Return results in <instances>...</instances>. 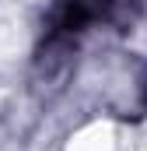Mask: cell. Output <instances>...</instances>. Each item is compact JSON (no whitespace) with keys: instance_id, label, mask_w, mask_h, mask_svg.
I'll return each mask as SVG.
<instances>
[{"instance_id":"cell-1","label":"cell","mask_w":147,"mask_h":151,"mask_svg":"<svg viewBox=\"0 0 147 151\" xmlns=\"http://www.w3.org/2000/svg\"><path fill=\"white\" fill-rule=\"evenodd\" d=\"M112 0H60L49 21V42H67V39L84 35L95 21L109 14Z\"/></svg>"},{"instance_id":"cell-2","label":"cell","mask_w":147,"mask_h":151,"mask_svg":"<svg viewBox=\"0 0 147 151\" xmlns=\"http://www.w3.org/2000/svg\"><path fill=\"white\" fill-rule=\"evenodd\" d=\"M144 102H147V95H144Z\"/></svg>"}]
</instances>
